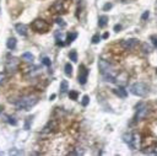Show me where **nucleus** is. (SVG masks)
Here are the masks:
<instances>
[{
  "mask_svg": "<svg viewBox=\"0 0 157 156\" xmlns=\"http://www.w3.org/2000/svg\"><path fill=\"white\" fill-rule=\"evenodd\" d=\"M98 68H100V71H101L104 81H107V82H115V71H114L113 67L108 62H106L104 59H100Z\"/></svg>",
  "mask_w": 157,
  "mask_h": 156,
  "instance_id": "obj_1",
  "label": "nucleus"
},
{
  "mask_svg": "<svg viewBox=\"0 0 157 156\" xmlns=\"http://www.w3.org/2000/svg\"><path fill=\"white\" fill-rule=\"evenodd\" d=\"M38 103V97L36 96H25V97H21L20 100H17L16 102V108L17 110H24V111H28L31 110L33 106H36Z\"/></svg>",
  "mask_w": 157,
  "mask_h": 156,
  "instance_id": "obj_2",
  "label": "nucleus"
},
{
  "mask_svg": "<svg viewBox=\"0 0 157 156\" xmlns=\"http://www.w3.org/2000/svg\"><path fill=\"white\" fill-rule=\"evenodd\" d=\"M129 90H130V92L133 95L139 96V97H145V96H147V93H149L147 86L145 85V84H142V82H135V84H133V85L129 87Z\"/></svg>",
  "mask_w": 157,
  "mask_h": 156,
  "instance_id": "obj_3",
  "label": "nucleus"
},
{
  "mask_svg": "<svg viewBox=\"0 0 157 156\" xmlns=\"http://www.w3.org/2000/svg\"><path fill=\"white\" fill-rule=\"evenodd\" d=\"M32 28L36 32H45L48 30V23L42 19H37L32 22Z\"/></svg>",
  "mask_w": 157,
  "mask_h": 156,
  "instance_id": "obj_4",
  "label": "nucleus"
},
{
  "mask_svg": "<svg viewBox=\"0 0 157 156\" xmlns=\"http://www.w3.org/2000/svg\"><path fill=\"white\" fill-rule=\"evenodd\" d=\"M136 116H135V121H141L149 115V107L145 103H140L136 107Z\"/></svg>",
  "mask_w": 157,
  "mask_h": 156,
  "instance_id": "obj_5",
  "label": "nucleus"
},
{
  "mask_svg": "<svg viewBox=\"0 0 157 156\" xmlns=\"http://www.w3.org/2000/svg\"><path fill=\"white\" fill-rule=\"evenodd\" d=\"M87 76H89V70L84 64H81L79 67V76H77V81L80 85H85L87 82Z\"/></svg>",
  "mask_w": 157,
  "mask_h": 156,
  "instance_id": "obj_6",
  "label": "nucleus"
},
{
  "mask_svg": "<svg viewBox=\"0 0 157 156\" xmlns=\"http://www.w3.org/2000/svg\"><path fill=\"white\" fill-rule=\"evenodd\" d=\"M5 68H6V70L9 71V73H15V71L17 70V68H19V60L14 57L9 58L6 60V63H5Z\"/></svg>",
  "mask_w": 157,
  "mask_h": 156,
  "instance_id": "obj_7",
  "label": "nucleus"
},
{
  "mask_svg": "<svg viewBox=\"0 0 157 156\" xmlns=\"http://www.w3.org/2000/svg\"><path fill=\"white\" fill-rule=\"evenodd\" d=\"M137 44H139V41L136 38H129V39H125V41L121 42V47H123L124 49H126V51L134 49Z\"/></svg>",
  "mask_w": 157,
  "mask_h": 156,
  "instance_id": "obj_8",
  "label": "nucleus"
},
{
  "mask_svg": "<svg viewBox=\"0 0 157 156\" xmlns=\"http://www.w3.org/2000/svg\"><path fill=\"white\" fill-rule=\"evenodd\" d=\"M15 28H16V31L17 33H19L20 36H27V26L24 25V23H16L15 25Z\"/></svg>",
  "mask_w": 157,
  "mask_h": 156,
  "instance_id": "obj_9",
  "label": "nucleus"
},
{
  "mask_svg": "<svg viewBox=\"0 0 157 156\" xmlns=\"http://www.w3.org/2000/svg\"><path fill=\"white\" fill-rule=\"evenodd\" d=\"M139 145H140V138H139V135L134 134L133 135V139H131V141L129 144V146H130L131 150H136L139 148Z\"/></svg>",
  "mask_w": 157,
  "mask_h": 156,
  "instance_id": "obj_10",
  "label": "nucleus"
},
{
  "mask_svg": "<svg viewBox=\"0 0 157 156\" xmlns=\"http://www.w3.org/2000/svg\"><path fill=\"white\" fill-rule=\"evenodd\" d=\"M113 92L117 95V96H119V97H121V98H125L126 96H128L126 90H125L123 86H119L118 89H114V90H113Z\"/></svg>",
  "mask_w": 157,
  "mask_h": 156,
  "instance_id": "obj_11",
  "label": "nucleus"
},
{
  "mask_svg": "<svg viewBox=\"0 0 157 156\" xmlns=\"http://www.w3.org/2000/svg\"><path fill=\"white\" fill-rule=\"evenodd\" d=\"M16 44H17V41H16V38H14V37H11V38H9L8 41H6V47L9 48V49H15L16 48Z\"/></svg>",
  "mask_w": 157,
  "mask_h": 156,
  "instance_id": "obj_12",
  "label": "nucleus"
},
{
  "mask_svg": "<svg viewBox=\"0 0 157 156\" xmlns=\"http://www.w3.org/2000/svg\"><path fill=\"white\" fill-rule=\"evenodd\" d=\"M107 23H108V17L106 15L100 16V19H98V26H100L101 28H103V27L107 26Z\"/></svg>",
  "mask_w": 157,
  "mask_h": 156,
  "instance_id": "obj_13",
  "label": "nucleus"
},
{
  "mask_svg": "<svg viewBox=\"0 0 157 156\" xmlns=\"http://www.w3.org/2000/svg\"><path fill=\"white\" fill-rule=\"evenodd\" d=\"M52 10L54 11V13H60L63 10V4L61 1H55L53 5H52Z\"/></svg>",
  "mask_w": 157,
  "mask_h": 156,
  "instance_id": "obj_14",
  "label": "nucleus"
},
{
  "mask_svg": "<svg viewBox=\"0 0 157 156\" xmlns=\"http://www.w3.org/2000/svg\"><path fill=\"white\" fill-rule=\"evenodd\" d=\"M76 37H77V33L76 32L68 33L66 34V43H71V42H74L75 39H76Z\"/></svg>",
  "mask_w": 157,
  "mask_h": 156,
  "instance_id": "obj_15",
  "label": "nucleus"
},
{
  "mask_svg": "<svg viewBox=\"0 0 157 156\" xmlns=\"http://www.w3.org/2000/svg\"><path fill=\"white\" fill-rule=\"evenodd\" d=\"M22 59H25L26 62H33L34 57H33V54H31L30 52H26V53H24V54H22Z\"/></svg>",
  "mask_w": 157,
  "mask_h": 156,
  "instance_id": "obj_16",
  "label": "nucleus"
},
{
  "mask_svg": "<svg viewBox=\"0 0 157 156\" xmlns=\"http://www.w3.org/2000/svg\"><path fill=\"white\" fill-rule=\"evenodd\" d=\"M68 91V81L66 80H63L60 82V92L61 93H65Z\"/></svg>",
  "mask_w": 157,
  "mask_h": 156,
  "instance_id": "obj_17",
  "label": "nucleus"
},
{
  "mask_svg": "<svg viewBox=\"0 0 157 156\" xmlns=\"http://www.w3.org/2000/svg\"><path fill=\"white\" fill-rule=\"evenodd\" d=\"M73 74V67H71V64L70 63H66L65 64V75L66 76H71Z\"/></svg>",
  "mask_w": 157,
  "mask_h": 156,
  "instance_id": "obj_18",
  "label": "nucleus"
},
{
  "mask_svg": "<svg viewBox=\"0 0 157 156\" xmlns=\"http://www.w3.org/2000/svg\"><path fill=\"white\" fill-rule=\"evenodd\" d=\"M141 49L144 53H150L151 51H152V47H151L149 43H142L141 44Z\"/></svg>",
  "mask_w": 157,
  "mask_h": 156,
  "instance_id": "obj_19",
  "label": "nucleus"
},
{
  "mask_svg": "<svg viewBox=\"0 0 157 156\" xmlns=\"http://www.w3.org/2000/svg\"><path fill=\"white\" fill-rule=\"evenodd\" d=\"M69 57H70L71 62H74V63L77 62V53H76V51H71L70 53H69Z\"/></svg>",
  "mask_w": 157,
  "mask_h": 156,
  "instance_id": "obj_20",
  "label": "nucleus"
},
{
  "mask_svg": "<svg viewBox=\"0 0 157 156\" xmlns=\"http://www.w3.org/2000/svg\"><path fill=\"white\" fill-rule=\"evenodd\" d=\"M133 133H129V134H124L123 135V140H124V143H126L128 145L130 144V141H131V139H133Z\"/></svg>",
  "mask_w": 157,
  "mask_h": 156,
  "instance_id": "obj_21",
  "label": "nucleus"
},
{
  "mask_svg": "<svg viewBox=\"0 0 157 156\" xmlns=\"http://www.w3.org/2000/svg\"><path fill=\"white\" fill-rule=\"evenodd\" d=\"M100 41H101V36H100V34H95L94 37H92V39H91V42H92L94 44L100 43Z\"/></svg>",
  "mask_w": 157,
  "mask_h": 156,
  "instance_id": "obj_22",
  "label": "nucleus"
},
{
  "mask_svg": "<svg viewBox=\"0 0 157 156\" xmlns=\"http://www.w3.org/2000/svg\"><path fill=\"white\" fill-rule=\"evenodd\" d=\"M89 102H90V97L87 95H85L82 97V101H81V105H82L84 107H86L87 105H89Z\"/></svg>",
  "mask_w": 157,
  "mask_h": 156,
  "instance_id": "obj_23",
  "label": "nucleus"
},
{
  "mask_svg": "<svg viewBox=\"0 0 157 156\" xmlns=\"http://www.w3.org/2000/svg\"><path fill=\"white\" fill-rule=\"evenodd\" d=\"M69 97H70L71 100H77V97H79L77 91H70L69 92Z\"/></svg>",
  "mask_w": 157,
  "mask_h": 156,
  "instance_id": "obj_24",
  "label": "nucleus"
},
{
  "mask_svg": "<svg viewBox=\"0 0 157 156\" xmlns=\"http://www.w3.org/2000/svg\"><path fill=\"white\" fill-rule=\"evenodd\" d=\"M42 63L45 65V67H50V65H52V62H50V59H49L48 57H44V58L42 59Z\"/></svg>",
  "mask_w": 157,
  "mask_h": 156,
  "instance_id": "obj_25",
  "label": "nucleus"
},
{
  "mask_svg": "<svg viewBox=\"0 0 157 156\" xmlns=\"http://www.w3.org/2000/svg\"><path fill=\"white\" fill-rule=\"evenodd\" d=\"M55 23H58V25H60L61 27H65L66 23L64 22V20L61 19V17H58V19H55Z\"/></svg>",
  "mask_w": 157,
  "mask_h": 156,
  "instance_id": "obj_26",
  "label": "nucleus"
},
{
  "mask_svg": "<svg viewBox=\"0 0 157 156\" xmlns=\"http://www.w3.org/2000/svg\"><path fill=\"white\" fill-rule=\"evenodd\" d=\"M149 16H150V13H149V11H145V13L141 15V20L142 21H146L149 19Z\"/></svg>",
  "mask_w": 157,
  "mask_h": 156,
  "instance_id": "obj_27",
  "label": "nucleus"
},
{
  "mask_svg": "<svg viewBox=\"0 0 157 156\" xmlns=\"http://www.w3.org/2000/svg\"><path fill=\"white\" fill-rule=\"evenodd\" d=\"M150 39L152 41V44H154V47L156 48V47H157V37H156V36H151Z\"/></svg>",
  "mask_w": 157,
  "mask_h": 156,
  "instance_id": "obj_28",
  "label": "nucleus"
},
{
  "mask_svg": "<svg viewBox=\"0 0 157 156\" xmlns=\"http://www.w3.org/2000/svg\"><path fill=\"white\" fill-rule=\"evenodd\" d=\"M112 8H113V4L107 3V4L103 6V10H104V11H107V10H109V9H112Z\"/></svg>",
  "mask_w": 157,
  "mask_h": 156,
  "instance_id": "obj_29",
  "label": "nucleus"
},
{
  "mask_svg": "<svg viewBox=\"0 0 157 156\" xmlns=\"http://www.w3.org/2000/svg\"><path fill=\"white\" fill-rule=\"evenodd\" d=\"M8 119H9V121H8V122H9L10 124H13V125H16V124H17V122L15 121V118H11V117H9Z\"/></svg>",
  "mask_w": 157,
  "mask_h": 156,
  "instance_id": "obj_30",
  "label": "nucleus"
},
{
  "mask_svg": "<svg viewBox=\"0 0 157 156\" xmlns=\"http://www.w3.org/2000/svg\"><path fill=\"white\" fill-rule=\"evenodd\" d=\"M4 81H5V74L0 73V85H3Z\"/></svg>",
  "mask_w": 157,
  "mask_h": 156,
  "instance_id": "obj_31",
  "label": "nucleus"
},
{
  "mask_svg": "<svg viewBox=\"0 0 157 156\" xmlns=\"http://www.w3.org/2000/svg\"><path fill=\"white\" fill-rule=\"evenodd\" d=\"M120 30H121V25H115V26H114V31H115V32H119Z\"/></svg>",
  "mask_w": 157,
  "mask_h": 156,
  "instance_id": "obj_32",
  "label": "nucleus"
},
{
  "mask_svg": "<svg viewBox=\"0 0 157 156\" xmlns=\"http://www.w3.org/2000/svg\"><path fill=\"white\" fill-rule=\"evenodd\" d=\"M108 36H109L108 33H104V34L102 36V38H108Z\"/></svg>",
  "mask_w": 157,
  "mask_h": 156,
  "instance_id": "obj_33",
  "label": "nucleus"
},
{
  "mask_svg": "<svg viewBox=\"0 0 157 156\" xmlns=\"http://www.w3.org/2000/svg\"><path fill=\"white\" fill-rule=\"evenodd\" d=\"M54 98H55V95H52L50 97H49V100H54Z\"/></svg>",
  "mask_w": 157,
  "mask_h": 156,
  "instance_id": "obj_34",
  "label": "nucleus"
},
{
  "mask_svg": "<svg viewBox=\"0 0 157 156\" xmlns=\"http://www.w3.org/2000/svg\"><path fill=\"white\" fill-rule=\"evenodd\" d=\"M156 154H157V152H156Z\"/></svg>",
  "mask_w": 157,
  "mask_h": 156,
  "instance_id": "obj_35",
  "label": "nucleus"
}]
</instances>
